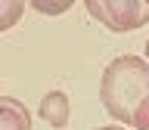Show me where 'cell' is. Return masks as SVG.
Listing matches in <instances>:
<instances>
[{
  "instance_id": "1",
  "label": "cell",
  "mask_w": 149,
  "mask_h": 130,
  "mask_svg": "<svg viewBox=\"0 0 149 130\" xmlns=\"http://www.w3.org/2000/svg\"><path fill=\"white\" fill-rule=\"evenodd\" d=\"M102 109L121 124H137L149 105V62L140 56H118L106 65L100 81Z\"/></svg>"
},
{
  "instance_id": "2",
  "label": "cell",
  "mask_w": 149,
  "mask_h": 130,
  "mask_svg": "<svg viewBox=\"0 0 149 130\" xmlns=\"http://www.w3.org/2000/svg\"><path fill=\"white\" fill-rule=\"evenodd\" d=\"M87 12L109 31H134L149 22V3L140 0H87Z\"/></svg>"
},
{
  "instance_id": "3",
  "label": "cell",
  "mask_w": 149,
  "mask_h": 130,
  "mask_svg": "<svg viewBox=\"0 0 149 130\" xmlns=\"http://www.w3.org/2000/svg\"><path fill=\"white\" fill-rule=\"evenodd\" d=\"M40 118L50 124V127L56 130H62L65 124H68V111H72V105H68V96H65L62 90H53V93H47L44 99H40Z\"/></svg>"
},
{
  "instance_id": "4",
  "label": "cell",
  "mask_w": 149,
  "mask_h": 130,
  "mask_svg": "<svg viewBox=\"0 0 149 130\" xmlns=\"http://www.w3.org/2000/svg\"><path fill=\"white\" fill-rule=\"evenodd\" d=\"M0 130H31V115L19 99L3 96L0 99Z\"/></svg>"
},
{
  "instance_id": "5",
  "label": "cell",
  "mask_w": 149,
  "mask_h": 130,
  "mask_svg": "<svg viewBox=\"0 0 149 130\" xmlns=\"http://www.w3.org/2000/svg\"><path fill=\"white\" fill-rule=\"evenodd\" d=\"M22 9H25V6H22V3H6V16H3V22H0V28L6 31V28L13 25V22H16V16H19V12H22Z\"/></svg>"
},
{
  "instance_id": "6",
  "label": "cell",
  "mask_w": 149,
  "mask_h": 130,
  "mask_svg": "<svg viewBox=\"0 0 149 130\" xmlns=\"http://www.w3.org/2000/svg\"><path fill=\"white\" fill-rule=\"evenodd\" d=\"M31 6H34L37 12H47V16H59V12H65L72 3H56V6H47V3H31Z\"/></svg>"
},
{
  "instance_id": "7",
  "label": "cell",
  "mask_w": 149,
  "mask_h": 130,
  "mask_svg": "<svg viewBox=\"0 0 149 130\" xmlns=\"http://www.w3.org/2000/svg\"><path fill=\"white\" fill-rule=\"evenodd\" d=\"M96 130H124V127H115V124H112V127H96Z\"/></svg>"
},
{
  "instance_id": "8",
  "label": "cell",
  "mask_w": 149,
  "mask_h": 130,
  "mask_svg": "<svg viewBox=\"0 0 149 130\" xmlns=\"http://www.w3.org/2000/svg\"><path fill=\"white\" fill-rule=\"evenodd\" d=\"M146 62H149V40H146Z\"/></svg>"
}]
</instances>
